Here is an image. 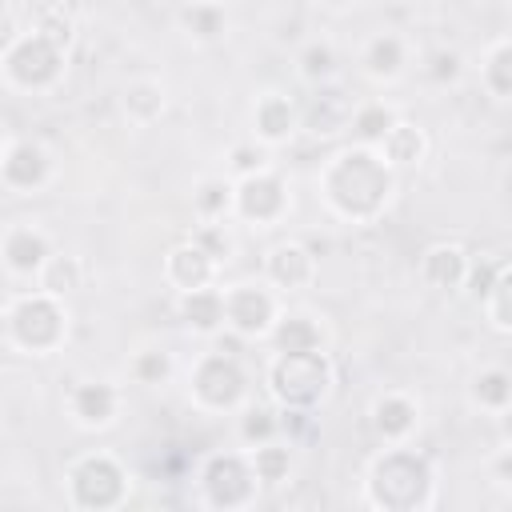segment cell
I'll return each instance as SVG.
<instances>
[{
    "label": "cell",
    "mask_w": 512,
    "mask_h": 512,
    "mask_svg": "<svg viewBox=\"0 0 512 512\" xmlns=\"http://www.w3.org/2000/svg\"><path fill=\"white\" fill-rule=\"evenodd\" d=\"M316 188L332 216L348 224H372L396 192V172L384 164L376 148L352 144L328 156V164L316 172Z\"/></svg>",
    "instance_id": "cell-1"
},
{
    "label": "cell",
    "mask_w": 512,
    "mask_h": 512,
    "mask_svg": "<svg viewBox=\"0 0 512 512\" xmlns=\"http://www.w3.org/2000/svg\"><path fill=\"white\" fill-rule=\"evenodd\" d=\"M4 340L24 356H52L68 340V304L40 288L20 292L4 308Z\"/></svg>",
    "instance_id": "cell-2"
},
{
    "label": "cell",
    "mask_w": 512,
    "mask_h": 512,
    "mask_svg": "<svg viewBox=\"0 0 512 512\" xmlns=\"http://www.w3.org/2000/svg\"><path fill=\"white\" fill-rule=\"evenodd\" d=\"M432 468L408 444H388L368 468V504L376 508H428Z\"/></svg>",
    "instance_id": "cell-3"
},
{
    "label": "cell",
    "mask_w": 512,
    "mask_h": 512,
    "mask_svg": "<svg viewBox=\"0 0 512 512\" xmlns=\"http://www.w3.org/2000/svg\"><path fill=\"white\" fill-rule=\"evenodd\" d=\"M268 396L280 408H316L332 388V364L324 348L308 352H272L268 360Z\"/></svg>",
    "instance_id": "cell-4"
},
{
    "label": "cell",
    "mask_w": 512,
    "mask_h": 512,
    "mask_svg": "<svg viewBox=\"0 0 512 512\" xmlns=\"http://www.w3.org/2000/svg\"><path fill=\"white\" fill-rule=\"evenodd\" d=\"M188 396L204 412H236V408H244L248 376H244L236 352H224V348L200 352L196 364L188 368Z\"/></svg>",
    "instance_id": "cell-5"
},
{
    "label": "cell",
    "mask_w": 512,
    "mask_h": 512,
    "mask_svg": "<svg viewBox=\"0 0 512 512\" xmlns=\"http://www.w3.org/2000/svg\"><path fill=\"white\" fill-rule=\"evenodd\" d=\"M280 312H284V296L264 276L224 284V328L236 340H268Z\"/></svg>",
    "instance_id": "cell-6"
},
{
    "label": "cell",
    "mask_w": 512,
    "mask_h": 512,
    "mask_svg": "<svg viewBox=\"0 0 512 512\" xmlns=\"http://www.w3.org/2000/svg\"><path fill=\"white\" fill-rule=\"evenodd\" d=\"M0 72L20 92H48L64 76V48L28 28L16 36L8 52H0Z\"/></svg>",
    "instance_id": "cell-7"
},
{
    "label": "cell",
    "mask_w": 512,
    "mask_h": 512,
    "mask_svg": "<svg viewBox=\"0 0 512 512\" xmlns=\"http://www.w3.org/2000/svg\"><path fill=\"white\" fill-rule=\"evenodd\" d=\"M288 212H292V192L272 164L232 180V220H244L248 228H276Z\"/></svg>",
    "instance_id": "cell-8"
},
{
    "label": "cell",
    "mask_w": 512,
    "mask_h": 512,
    "mask_svg": "<svg viewBox=\"0 0 512 512\" xmlns=\"http://www.w3.org/2000/svg\"><path fill=\"white\" fill-rule=\"evenodd\" d=\"M68 492L76 508H112L128 492V472L112 452H88L68 468Z\"/></svg>",
    "instance_id": "cell-9"
},
{
    "label": "cell",
    "mask_w": 512,
    "mask_h": 512,
    "mask_svg": "<svg viewBox=\"0 0 512 512\" xmlns=\"http://www.w3.org/2000/svg\"><path fill=\"white\" fill-rule=\"evenodd\" d=\"M204 492H208V504L216 508H240L256 496V472L248 464L244 452H224V456H212L204 464Z\"/></svg>",
    "instance_id": "cell-10"
},
{
    "label": "cell",
    "mask_w": 512,
    "mask_h": 512,
    "mask_svg": "<svg viewBox=\"0 0 512 512\" xmlns=\"http://www.w3.org/2000/svg\"><path fill=\"white\" fill-rule=\"evenodd\" d=\"M52 252H56L52 236L32 220H16V224H8L0 232V264L16 280H36V272L44 268V260Z\"/></svg>",
    "instance_id": "cell-11"
},
{
    "label": "cell",
    "mask_w": 512,
    "mask_h": 512,
    "mask_svg": "<svg viewBox=\"0 0 512 512\" xmlns=\"http://www.w3.org/2000/svg\"><path fill=\"white\" fill-rule=\"evenodd\" d=\"M52 180V152L40 140H8L0 160V184L16 196H32Z\"/></svg>",
    "instance_id": "cell-12"
},
{
    "label": "cell",
    "mask_w": 512,
    "mask_h": 512,
    "mask_svg": "<svg viewBox=\"0 0 512 512\" xmlns=\"http://www.w3.org/2000/svg\"><path fill=\"white\" fill-rule=\"evenodd\" d=\"M300 132V104L280 92V88H264L252 100V140H260L264 148L288 144Z\"/></svg>",
    "instance_id": "cell-13"
},
{
    "label": "cell",
    "mask_w": 512,
    "mask_h": 512,
    "mask_svg": "<svg viewBox=\"0 0 512 512\" xmlns=\"http://www.w3.org/2000/svg\"><path fill=\"white\" fill-rule=\"evenodd\" d=\"M280 296L288 292H300L316 280V252L304 244V240H280L268 248L264 256V272H260Z\"/></svg>",
    "instance_id": "cell-14"
},
{
    "label": "cell",
    "mask_w": 512,
    "mask_h": 512,
    "mask_svg": "<svg viewBox=\"0 0 512 512\" xmlns=\"http://www.w3.org/2000/svg\"><path fill=\"white\" fill-rule=\"evenodd\" d=\"M368 416H372V428L384 444H408L416 424H420V400L404 388H388L372 400Z\"/></svg>",
    "instance_id": "cell-15"
},
{
    "label": "cell",
    "mask_w": 512,
    "mask_h": 512,
    "mask_svg": "<svg viewBox=\"0 0 512 512\" xmlns=\"http://www.w3.org/2000/svg\"><path fill=\"white\" fill-rule=\"evenodd\" d=\"M352 108H356V100L336 80L332 84H316L312 88V100L300 104V128H308L316 136H336V132L348 128Z\"/></svg>",
    "instance_id": "cell-16"
},
{
    "label": "cell",
    "mask_w": 512,
    "mask_h": 512,
    "mask_svg": "<svg viewBox=\"0 0 512 512\" xmlns=\"http://www.w3.org/2000/svg\"><path fill=\"white\" fill-rule=\"evenodd\" d=\"M120 404H124V392L108 380H80L72 392H68V412L80 428H108L116 424L120 416Z\"/></svg>",
    "instance_id": "cell-17"
},
{
    "label": "cell",
    "mask_w": 512,
    "mask_h": 512,
    "mask_svg": "<svg viewBox=\"0 0 512 512\" xmlns=\"http://www.w3.org/2000/svg\"><path fill=\"white\" fill-rule=\"evenodd\" d=\"M408 56H412L408 40L400 32L384 28V32H376V36L364 40V48H360V72L368 80H376V84H392V80H400L408 72Z\"/></svg>",
    "instance_id": "cell-18"
},
{
    "label": "cell",
    "mask_w": 512,
    "mask_h": 512,
    "mask_svg": "<svg viewBox=\"0 0 512 512\" xmlns=\"http://www.w3.org/2000/svg\"><path fill=\"white\" fill-rule=\"evenodd\" d=\"M216 272H220V264L192 236L180 240L176 248H168V256H164V280L172 284L176 296L192 292V288H204V284H216Z\"/></svg>",
    "instance_id": "cell-19"
},
{
    "label": "cell",
    "mask_w": 512,
    "mask_h": 512,
    "mask_svg": "<svg viewBox=\"0 0 512 512\" xmlns=\"http://www.w3.org/2000/svg\"><path fill=\"white\" fill-rule=\"evenodd\" d=\"M176 316L184 320L188 332L216 340L224 332V288L220 284H204V288L180 292L176 296Z\"/></svg>",
    "instance_id": "cell-20"
},
{
    "label": "cell",
    "mask_w": 512,
    "mask_h": 512,
    "mask_svg": "<svg viewBox=\"0 0 512 512\" xmlns=\"http://www.w3.org/2000/svg\"><path fill=\"white\" fill-rule=\"evenodd\" d=\"M468 252L460 248V244H448V240H440V244H428L424 248V256H420V276H424V284H432L436 292H456L460 284H464V276H468Z\"/></svg>",
    "instance_id": "cell-21"
},
{
    "label": "cell",
    "mask_w": 512,
    "mask_h": 512,
    "mask_svg": "<svg viewBox=\"0 0 512 512\" xmlns=\"http://www.w3.org/2000/svg\"><path fill=\"white\" fill-rule=\"evenodd\" d=\"M120 108H124L128 124H136V128H152V124L164 116V108H168V92H164L160 80L140 76V80H128V84H124V92H120Z\"/></svg>",
    "instance_id": "cell-22"
},
{
    "label": "cell",
    "mask_w": 512,
    "mask_h": 512,
    "mask_svg": "<svg viewBox=\"0 0 512 512\" xmlns=\"http://www.w3.org/2000/svg\"><path fill=\"white\" fill-rule=\"evenodd\" d=\"M268 340H272V352H308V348H324V328L316 324V316L284 308L276 316Z\"/></svg>",
    "instance_id": "cell-23"
},
{
    "label": "cell",
    "mask_w": 512,
    "mask_h": 512,
    "mask_svg": "<svg viewBox=\"0 0 512 512\" xmlns=\"http://www.w3.org/2000/svg\"><path fill=\"white\" fill-rule=\"evenodd\" d=\"M424 148H428L424 132H420L416 124H408V120H396V124L380 136V144H376V152L384 156V164H388L392 172L420 164V160H424Z\"/></svg>",
    "instance_id": "cell-24"
},
{
    "label": "cell",
    "mask_w": 512,
    "mask_h": 512,
    "mask_svg": "<svg viewBox=\"0 0 512 512\" xmlns=\"http://www.w3.org/2000/svg\"><path fill=\"white\" fill-rule=\"evenodd\" d=\"M192 216L200 224H232V176H200L192 184Z\"/></svg>",
    "instance_id": "cell-25"
},
{
    "label": "cell",
    "mask_w": 512,
    "mask_h": 512,
    "mask_svg": "<svg viewBox=\"0 0 512 512\" xmlns=\"http://www.w3.org/2000/svg\"><path fill=\"white\" fill-rule=\"evenodd\" d=\"M84 276H88V268H84V260L76 256V252H52L48 260H44V268L36 272V288L40 292H48V296H60V300H68L76 288H84Z\"/></svg>",
    "instance_id": "cell-26"
},
{
    "label": "cell",
    "mask_w": 512,
    "mask_h": 512,
    "mask_svg": "<svg viewBox=\"0 0 512 512\" xmlns=\"http://www.w3.org/2000/svg\"><path fill=\"white\" fill-rule=\"evenodd\" d=\"M480 88L496 104H508V96H512V40L508 36H496L484 48V56H480Z\"/></svg>",
    "instance_id": "cell-27"
},
{
    "label": "cell",
    "mask_w": 512,
    "mask_h": 512,
    "mask_svg": "<svg viewBox=\"0 0 512 512\" xmlns=\"http://www.w3.org/2000/svg\"><path fill=\"white\" fill-rule=\"evenodd\" d=\"M468 400H472V408H480V412L508 416V404H512V376H508V368L492 364V368L476 372L472 384H468Z\"/></svg>",
    "instance_id": "cell-28"
},
{
    "label": "cell",
    "mask_w": 512,
    "mask_h": 512,
    "mask_svg": "<svg viewBox=\"0 0 512 512\" xmlns=\"http://www.w3.org/2000/svg\"><path fill=\"white\" fill-rule=\"evenodd\" d=\"M180 28L196 44H216L228 32V12H224V4H192L188 0L180 12Z\"/></svg>",
    "instance_id": "cell-29"
},
{
    "label": "cell",
    "mask_w": 512,
    "mask_h": 512,
    "mask_svg": "<svg viewBox=\"0 0 512 512\" xmlns=\"http://www.w3.org/2000/svg\"><path fill=\"white\" fill-rule=\"evenodd\" d=\"M336 72H340V56H336V48H332L328 40H308V44L296 52V76H300L308 88L332 84Z\"/></svg>",
    "instance_id": "cell-30"
},
{
    "label": "cell",
    "mask_w": 512,
    "mask_h": 512,
    "mask_svg": "<svg viewBox=\"0 0 512 512\" xmlns=\"http://www.w3.org/2000/svg\"><path fill=\"white\" fill-rule=\"evenodd\" d=\"M396 120H400V112H396L392 104H384V100H364V104H356V108H352L348 128L356 132V144L376 148V144H380V136H384Z\"/></svg>",
    "instance_id": "cell-31"
},
{
    "label": "cell",
    "mask_w": 512,
    "mask_h": 512,
    "mask_svg": "<svg viewBox=\"0 0 512 512\" xmlns=\"http://www.w3.org/2000/svg\"><path fill=\"white\" fill-rule=\"evenodd\" d=\"M244 456H248V464H252V472H256L260 484H280L292 472V444L288 440L252 444V448H244Z\"/></svg>",
    "instance_id": "cell-32"
},
{
    "label": "cell",
    "mask_w": 512,
    "mask_h": 512,
    "mask_svg": "<svg viewBox=\"0 0 512 512\" xmlns=\"http://www.w3.org/2000/svg\"><path fill=\"white\" fill-rule=\"evenodd\" d=\"M236 428H240L244 448L280 440V408H272V404H248V408H240V424Z\"/></svg>",
    "instance_id": "cell-33"
},
{
    "label": "cell",
    "mask_w": 512,
    "mask_h": 512,
    "mask_svg": "<svg viewBox=\"0 0 512 512\" xmlns=\"http://www.w3.org/2000/svg\"><path fill=\"white\" fill-rule=\"evenodd\" d=\"M508 280H512V272L504 268V272L492 280V288L480 296V304H476V308L484 312V320H488V324H492L500 336H508V332H512V312H508Z\"/></svg>",
    "instance_id": "cell-34"
},
{
    "label": "cell",
    "mask_w": 512,
    "mask_h": 512,
    "mask_svg": "<svg viewBox=\"0 0 512 512\" xmlns=\"http://www.w3.org/2000/svg\"><path fill=\"white\" fill-rule=\"evenodd\" d=\"M128 372H132V380H136V384H144V388L168 384V376H172V356H168L164 348H144V352H136V356H132Z\"/></svg>",
    "instance_id": "cell-35"
},
{
    "label": "cell",
    "mask_w": 512,
    "mask_h": 512,
    "mask_svg": "<svg viewBox=\"0 0 512 512\" xmlns=\"http://www.w3.org/2000/svg\"><path fill=\"white\" fill-rule=\"evenodd\" d=\"M268 164H272V160H268V148H264L260 140H240V144H232V152H228V172H224V176L240 180V176L260 172V168H268Z\"/></svg>",
    "instance_id": "cell-36"
},
{
    "label": "cell",
    "mask_w": 512,
    "mask_h": 512,
    "mask_svg": "<svg viewBox=\"0 0 512 512\" xmlns=\"http://www.w3.org/2000/svg\"><path fill=\"white\" fill-rule=\"evenodd\" d=\"M192 240H196L216 264H224V260L232 256V248H236V240H232V224H228V220H220V224H196V228H192Z\"/></svg>",
    "instance_id": "cell-37"
},
{
    "label": "cell",
    "mask_w": 512,
    "mask_h": 512,
    "mask_svg": "<svg viewBox=\"0 0 512 512\" xmlns=\"http://www.w3.org/2000/svg\"><path fill=\"white\" fill-rule=\"evenodd\" d=\"M460 72H464V56L456 52V48H436L432 56H428V64H424V76L432 80V84H456L460 80Z\"/></svg>",
    "instance_id": "cell-38"
},
{
    "label": "cell",
    "mask_w": 512,
    "mask_h": 512,
    "mask_svg": "<svg viewBox=\"0 0 512 512\" xmlns=\"http://www.w3.org/2000/svg\"><path fill=\"white\" fill-rule=\"evenodd\" d=\"M16 36H20V28H16V24L4 16V20H0V52H8V48L16 44Z\"/></svg>",
    "instance_id": "cell-39"
},
{
    "label": "cell",
    "mask_w": 512,
    "mask_h": 512,
    "mask_svg": "<svg viewBox=\"0 0 512 512\" xmlns=\"http://www.w3.org/2000/svg\"><path fill=\"white\" fill-rule=\"evenodd\" d=\"M320 8H328V12H344V8H352L356 0H316Z\"/></svg>",
    "instance_id": "cell-40"
},
{
    "label": "cell",
    "mask_w": 512,
    "mask_h": 512,
    "mask_svg": "<svg viewBox=\"0 0 512 512\" xmlns=\"http://www.w3.org/2000/svg\"><path fill=\"white\" fill-rule=\"evenodd\" d=\"M8 140H12V136H8V128L0 124V160H4V148H8Z\"/></svg>",
    "instance_id": "cell-41"
},
{
    "label": "cell",
    "mask_w": 512,
    "mask_h": 512,
    "mask_svg": "<svg viewBox=\"0 0 512 512\" xmlns=\"http://www.w3.org/2000/svg\"><path fill=\"white\" fill-rule=\"evenodd\" d=\"M192 4H224V0H192Z\"/></svg>",
    "instance_id": "cell-42"
},
{
    "label": "cell",
    "mask_w": 512,
    "mask_h": 512,
    "mask_svg": "<svg viewBox=\"0 0 512 512\" xmlns=\"http://www.w3.org/2000/svg\"><path fill=\"white\" fill-rule=\"evenodd\" d=\"M492 4H504V0H492Z\"/></svg>",
    "instance_id": "cell-43"
}]
</instances>
